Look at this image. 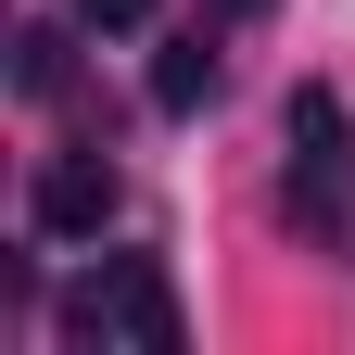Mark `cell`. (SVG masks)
I'll use <instances>...</instances> for the list:
<instances>
[{
	"label": "cell",
	"instance_id": "obj_1",
	"mask_svg": "<svg viewBox=\"0 0 355 355\" xmlns=\"http://www.w3.org/2000/svg\"><path fill=\"white\" fill-rule=\"evenodd\" d=\"M64 343H102V355H178V292L153 254H114L102 279L64 292Z\"/></svg>",
	"mask_w": 355,
	"mask_h": 355
},
{
	"label": "cell",
	"instance_id": "obj_2",
	"mask_svg": "<svg viewBox=\"0 0 355 355\" xmlns=\"http://www.w3.org/2000/svg\"><path fill=\"white\" fill-rule=\"evenodd\" d=\"M343 191H355V114L330 89H292V216L318 241H343Z\"/></svg>",
	"mask_w": 355,
	"mask_h": 355
},
{
	"label": "cell",
	"instance_id": "obj_3",
	"mask_svg": "<svg viewBox=\"0 0 355 355\" xmlns=\"http://www.w3.org/2000/svg\"><path fill=\"white\" fill-rule=\"evenodd\" d=\"M26 216H38L51 241H102V229H114V165H102V153H51L38 191H26Z\"/></svg>",
	"mask_w": 355,
	"mask_h": 355
},
{
	"label": "cell",
	"instance_id": "obj_4",
	"mask_svg": "<svg viewBox=\"0 0 355 355\" xmlns=\"http://www.w3.org/2000/svg\"><path fill=\"white\" fill-rule=\"evenodd\" d=\"M153 102H165V114H191V102H216V38H178V51L153 64Z\"/></svg>",
	"mask_w": 355,
	"mask_h": 355
},
{
	"label": "cell",
	"instance_id": "obj_5",
	"mask_svg": "<svg viewBox=\"0 0 355 355\" xmlns=\"http://www.w3.org/2000/svg\"><path fill=\"white\" fill-rule=\"evenodd\" d=\"M13 89H38V102L64 89V26H26L13 38Z\"/></svg>",
	"mask_w": 355,
	"mask_h": 355
},
{
	"label": "cell",
	"instance_id": "obj_6",
	"mask_svg": "<svg viewBox=\"0 0 355 355\" xmlns=\"http://www.w3.org/2000/svg\"><path fill=\"white\" fill-rule=\"evenodd\" d=\"M153 0H76V26H140Z\"/></svg>",
	"mask_w": 355,
	"mask_h": 355
}]
</instances>
